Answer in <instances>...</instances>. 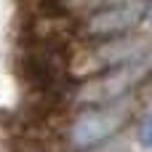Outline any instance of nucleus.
Returning <instances> with one entry per match:
<instances>
[{
  "label": "nucleus",
  "mask_w": 152,
  "mask_h": 152,
  "mask_svg": "<svg viewBox=\"0 0 152 152\" xmlns=\"http://www.w3.org/2000/svg\"><path fill=\"white\" fill-rule=\"evenodd\" d=\"M150 21H152V5H150Z\"/></svg>",
  "instance_id": "obj_6"
},
{
  "label": "nucleus",
  "mask_w": 152,
  "mask_h": 152,
  "mask_svg": "<svg viewBox=\"0 0 152 152\" xmlns=\"http://www.w3.org/2000/svg\"><path fill=\"white\" fill-rule=\"evenodd\" d=\"M120 123H123V112H118V110H91V112H83L75 120V126H72V142L77 147L99 144L102 139L112 136Z\"/></svg>",
  "instance_id": "obj_2"
},
{
  "label": "nucleus",
  "mask_w": 152,
  "mask_h": 152,
  "mask_svg": "<svg viewBox=\"0 0 152 152\" xmlns=\"http://www.w3.org/2000/svg\"><path fill=\"white\" fill-rule=\"evenodd\" d=\"M136 21V11L134 8H115V11H107V13H99L94 21H91V29L94 32H120V29H128L131 24Z\"/></svg>",
  "instance_id": "obj_3"
},
{
  "label": "nucleus",
  "mask_w": 152,
  "mask_h": 152,
  "mask_svg": "<svg viewBox=\"0 0 152 152\" xmlns=\"http://www.w3.org/2000/svg\"><path fill=\"white\" fill-rule=\"evenodd\" d=\"M139 139H142L144 147H152V115L142 120V126H139Z\"/></svg>",
  "instance_id": "obj_5"
},
{
  "label": "nucleus",
  "mask_w": 152,
  "mask_h": 152,
  "mask_svg": "<svg viewBox=\"0 0 152 152\" xmlns=\"http://www.w3.org/2000/svg\"><path fill=\"white\" fill-rule=\"evenodd\" d=\"M142 48H144V45H142V43H134V40H128V43H112V45H104V48L99 51V59H102V61H107V64L126 61V59L139 56V51H142Z\"/></svg>",
  "instance_id": "obj_4"
},
{
  "label": "nucleus",
  "mask_w": 152,
  "mask_h": 152,
  "mask_svg": "<svg viewBox=\"0 0 152 152\" xmlns=\"http://www.w3.org/2000/svg\"><path fill=\"white\" fill-rule=\"evenodd\" d=\"M147 75V67L144 64H128V67H118L115 72L99 77V80H91L80 88L77 99L80 102H91V104H104V102H115L120 99L123 94H128L142 77Z\"/></svg>",
  "instance_id": "obj_1"
}]
</instances>
